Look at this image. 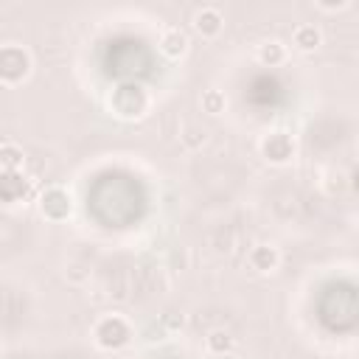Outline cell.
<instances>
[{
  "label": "cell",
  "mask_w": 359,
  "mask_h": 359,
  "mask_svg": "<svg viewBox=\"0 0 359 359\" xmlns=\"http://www.w3.org/2000/svg\"><path fill=\"white\" fill-rule=\"evenodd\" d=\"M87 205L90 210L112 227H126L135 219H140L146 196L143 188L135 177L121 174V171H109L93 180L90 194H87Z\"/></svg>",
  "instance_id": "1"
},
{
  "label": "cell",
  "mask_w": 359,
  "mask_h": 359,
  "mask_svg": "<svg viewBox=\"0 0 359 359\" xmlns=\"http://www.w3.org/2000/svg\"><path fill=\"white\" fill-rule=\"evenodd\" d=\"M317 314L325 328L331 331H351L356 325L359 309H356V289L351 283H328L320 292Z\"/></svg>",
  "instance_id": "2"
},
{
  "label": "cell",
  "mask_w": 359,
  "mask_h": 359,
  "mask_svg": "<svg viewBox=\"0 0 359 359\" xmlns=\"http://www.w3.org/2000/svg\"><path fill=\"white\" fill-rule=\"evenodd\" d=\"M104 65H107V73L115 79H140L151 67V53L140 39L121 36V39L109 42Z\"/></svg>",
  "instance_id": "3"
},
{
  "label": "cell",
  "mask_w": 359,
  "mask_h": 359,
  "mask_svg": "<svg viewBox=\"0 0 359 359\" xmlns=\"http://www.w3.org/2000/svg\"><path fill=\"white\" fill-rule=\"evenodd\" d=\"M247 98L258 107H272L280 98V84L275 76H255L252 84L247 87Z\"/></svg>",
  "instance_id": "4"
}]
</instances>
